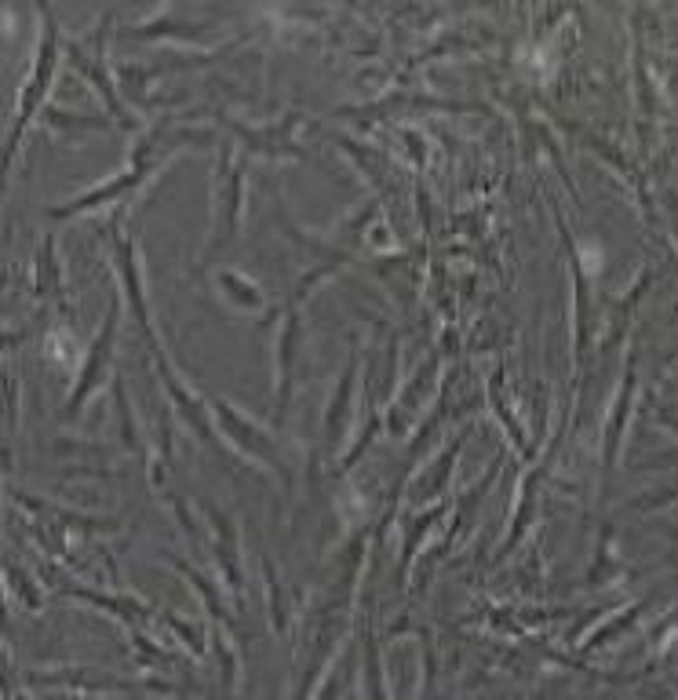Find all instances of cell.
<instances>
[{"instance_id": "cell-3", "label": "cell", "mask_w": 678, "mask_h": 700, "mask_svg": "<svg viewBox=\"0 0 678 700\" xmlns=\"http://www.w3.org/2000/svg\"><path fill=\"white\" fill-rule=\"evenodd\" d=\"M110 340H114V314L106 317V325H103V336L95 340V347H92V354H88V362H85V369H80V384H77V390H74V401H69V409L77 412V406L80 401H85V395L95 387V376L103 373V365L110 362Z\"/></svg>"}, {"instance_id": "cell-1", "label": "cell", "mask_w": 678, "mask_h": 700, "mask_svg": "<svg viewBox=\"0 0 678 700\" xmlns=\"http://www.w3.org/2000/svg\"><path fill=\"white\" fill-rule=\"evenodd\" d=\"M212 412H216V417L223 420V431L234 438V445L241 449V453H248L252 460H267V464H273V467H284L281 460H278V453H273L270 449V438H263L256 431L252 423L248 420H241V417H234L230 412V406H223V401H212Z\"/></svg>"}, {"instance_id": "cell-2", "label": "cell", "mask_w": 678, "mask_h": 700, "mask_svg": "<svg viewBox=\"0 0 678 700\" xmlns=\"http://www.w3.org/2000/svg\"><path fill=\"white\" fill-rule=\"evenodd\" d=\"M52 69H55V33H52V26H47L44 44H41V55H37V69H33V77H30V85H26V95H22V106H19V132H22V125L30 121V114H33V106H37V99L47 91ZM15 139H11V142H15ZM11 142H8V147H11Z\"/></svg>"}]
</instances>
